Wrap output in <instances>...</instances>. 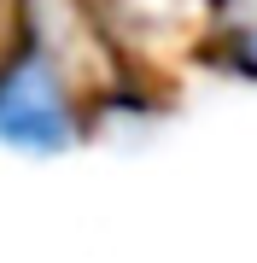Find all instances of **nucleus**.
<instances>
[{"mask_svg": "<svg viewBox=\"0 0 257 263\" xmlns=\"http://www.w3.org/2000/svg\"><path fill=\"white\" fill-rule=\"evenodd\" d=\"M88 117L76 100L65 53L47 35H29L0 53V152L12 158H65L82 141Z\"/></svg>", "mask_w": 257, "mask_h": 263, "instance_id": "f257e3e1", "label": "nucleus"}, {"mask_svg": "<svg viewBox=\"0 0 257 263\" xmlns=\"http://www.w3.org/2000/svg\"><path fill=\"white\" fill-rule=\"evenodd\" d=\"M228 65H234V76H257V12L234 24V35H228Z\"/></svg>", "mask_w": 257, "mask_h": 263, "instance_id": "f03ea898", "label": "nucleus"}, {"mask_svg": "<svg viewBox=\"0 0 257 263\" xmlns=\"http://www.w3.org/2000/svg\"><path fill=\"white\" fill-rule=\"evenodd\" d=\"M216 6H234V12H240V6H257V0H216Z\"/></svg>", "mask_w": 257, "mask_h": 263, "instance_id": "7ed1b4c3", "label": "nucleus"}]
</instances>
